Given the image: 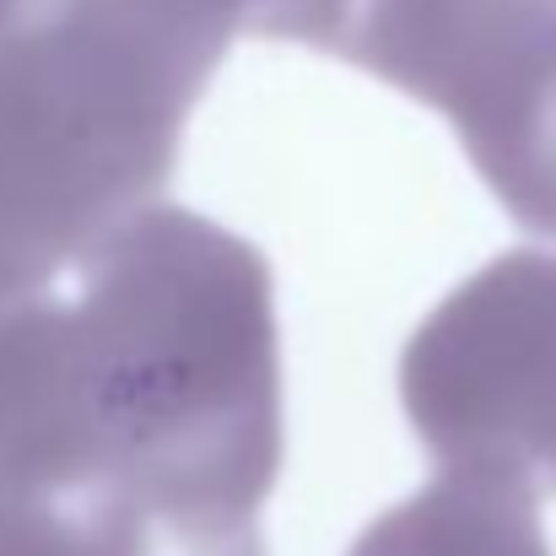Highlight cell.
Returning <instances> with one entry per match:
<instances>
[{
	"label": "cell",
	"mask_w": 556,
	"mask_h": 556,
	"mask_svg": "<svg viewBox=\"0 0 556 556\" xmlns=\"http://www.w3.org/2000/svg\"><path fill=\"white\" fill-rule=\"evenodd\" d=\"M11 5H16V0H0V11H11Z\"/></svg>",
	"instance_id": "ba28073f"
},
{
	"label": "cell",
	"mask_w": 556,
	"mask_h": 556,
	"mask_svg": "<svg viewBox=\"0 0 556 556\" xmlns=\"http://www.w3.org/2000/svg\"><path fill=\"white\" fill-rule=\"evenodd\" d=\"M157 535L163 530L103 497L0 503V556H152Z\"/></svg>",
	"instance_id": "8992f818"
},
{
	"label": "cell",
	"mask_w": 556,
	"mask_h": 556,
	"mask_svg": "<svg viewBox=\"0 0 556 556\" xmlns=\"http://www.w3.org/2000/svg\"><path fill=\"white\" fill-rule=\"evenodd\" d=\"M238 22V33H265V38H298L325 49L341 0H222Z\"/></svg>",
	"instance_id": "52a82bcc"
},
{
	"label": "cell",
	"mask_w": 556,
	"mask_h": 556,
	"mask_svg": "<svg viewBox=\"0 0 556 556\" xmlns=\"http://www.w3.org/2000/svg\"><path fill=\"white\" fill-rule=\"evenodd\" d=\"M87 492L163 535H232L281 470V363L265 260L152 205L65 270Z\"/></svg>",
	"instance_id": "6da1fadb"
},
{
	"label": "cell",
	"mask_w": 556,
	"mask_h": 556,
	"mask_svg": "<svg viewBox=\"0 0 556 556\" xmlns=\"http://www.w3.org/2000/svg\"><path fill=\"white\" fill-rule=\"evenodd\" d=\"M352 556H552V546L535 492L438 476L427 492L372 519Z\"/></svg>",
	"instance_id": "5b68a950"
},
{
	"label": "cell",
	"mask_w": 556,
	"mask_h": 556,
	"mask_svg": "<svg viewBox=\"0 0 556 556\" xmlns=\"http://www.w3.org/2000/svg\"><path fill=\"white\" fill-rule=\"evenodd\" d=\"M400 394L443 476L556 492V254H503L438 303Z\"/></svg>",
	"instance_id": "277c9868"
},
{
	"label": "cell",
	"mask_w": 556,
	"mask_h": 556,
	"mask_svg": "<svg viewBox=\"0 0 556 556\" xmlns=\"http://www.w3.org/2000/svg\"><path fill=\"white\" fill-rule=\"evenodd\" d=\"M238 22L222 0L0 11V298L54 287L163 205L185 119Z\"/></svg>",
	"instance_id": "7a4b0ae2"
},
{
	"label": "cell",
	"mask_w": 556,
	"mask_h": 556,
	"mask_svg": "<svg viewBox=\"0 0 556 556\" xmlns=\"http://www.w3.org/2000/svg\"><path fill=\"white\" fill-rule=\"evenodd\" d=\"M325 49L443 109L492 194L556 232V0H341Z\"/></svg>",
	"instance_id": "3957f363"
}]
</instances>
